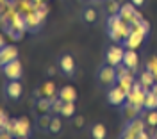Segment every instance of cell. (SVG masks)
Wrapping results in <instances>:
<instances>
[{"label": "cell", "mask_w": 157, "mask_h": 139, "mask_svg": "<svg viewBox=\"0 0 157 139\" xmlns=\"http://www.w3.org/2000/svg\"><path fill=\"white\" fill-rule=\"evenodd\" d=\"M121 66H125L127 70L130 71H136L139 68V55H137V52L134 48H127L125 47V54H123V64Z\"/></svg>", "instance_id": "10"}, {"label": "cell", "mask_w": 157, "mask_h": 139, "mask_svg": "<svg viewBox=\"0 0 157 139\" xmlns=\"http://www.w3.org/2000/svg\"><path fill=\"white\" fill-rule=\"evenodd\" d=\"M137 82L143 86V88H147V89H150L154 84H155V79H154V73L152 71H148V70H141L139 71V79H137Z\"/></svg>", "instance_id": "17"}, {"label": "cell", "mask_w": 157, "mask_h": 139, "mask_svg": "<svg viewBox=\"0 0 157 139\" xmlns=\"http://www.w3.org/2000/svg\"><path fill=\"white\" fill-rule=\"evenodd\" d=\"M130 29H132V25H130L128 21L123 20L118 13L107 16V21H105V34H107V38L111 41L123 45V41L127 39Z\"/></svg>", "instance_id": "1"}, {"label": "cell", "mask_w": 157, "mask_h": 139, "mask_svg": "<svg viewBox=\"0 0 157 139\" xmlns=\"http://www.w3.org/2000/svg\"><path fill=\"white\" fill-rule=\"evenodd\" d=\"M80 18H82L84 23L93 25V23L98 20V13H97V9H95L93 6H89V4H88V6H84L82 11H80Z\"/></svg>", "instance_id": "14"}, {"label": "cell", "mask_w": 157, "mask_h": 139, "mask_svg": "<svg viewBox=\"0 0 157 139\" xmlns=\"http://www.w3.org/2000/svg\"><path fill=\"white\" fill-rule=\"evenodd\" d=\"M39 93H41V96H48V98H56V96H57V91H56V86H54L52 82H45Z\"/></svg>", "instance_id": "21"}, {"label": "cell", "mask_w": 157, "mask_h": 139, "mask_svg": "<svg viewBox=\"0 0 157 139\" xmlns=\"http://www.w3.org/2000/svg\"><path fill=\"white\" fill-rule=\"evenodd\" d=\"M88 136L91 139H105L107 137V129H105L104 123L95 121V123L88 125Z\"/></svg>", "instance_id": "13"}, {"label": "cell", "mask_w": 157, "mask_h": 139, "mask_svg": "<svg viewBox=\"0 0 157 139\" xmlns=\"http://www.w3.org/2000/svg\"><path fill=\"white\" fill-rule=\"evenodd\" d=\"M56 68L57 71L64 77V79H75L77 75V59L70 54V52H63L57 55V61H56Z\"/></svg>", "instance_id": "3"}, {"label": "cell", "mask_w": 157, "mask_h": 139, "mask_svg": "<svg viewBox=\"0 0 157 139\" xmlns=\"http://www.w3.org/2000/svg\"><path fill=\"white\" fill-rule=\"evenodd\" d=\"M143 111H157V95L152 89H147L143 100Z\"/></svg>", "instance_id": "16"}, {"label": "cell", "mask_w": 157, "mask_h": 139, "mask_svg": "<svg viewBox=\"0 0 157 139\" xmlns=\"http://www.w3.org/2000/svg\"><path fill=\"white\" fill-rule=\"evenodd\" d=\"M127 96H128V91L125 88H121L120 84H114L113 88L105 89V102L113 107H121L125 105L127 102Z\"/></svg>", "instance_id": "7"}, {"label": "cell", "mask_w": 157, "mask_h": 139, "mask_svg": "<svg viewBox=\"0 0 157 139\" xmlns=\"http://www.w3.org/2000/svg\"><path fill=\"white\" fill-rule=\"evenodd\" d=\"M11 134L14 136V137H27L29 139L32 136V130H30V125L29 121L25 118H18V119H13L11 121Z\"/></svg>", "instance_id": "9"}, {"label": "cell", "mask_w": 157, "mask_h": 139, "mask_svg": "<svg viewBox=\"0 0 157 139\" xmlns=\"http://www.w3.org/2000/svg\"><path fill=\"white\" fill-rule=\"evenodd\" d=\"M2 96H4L6 102L18 103L21 100V96H23V84H21V80L6 79V82L2 84Z\"/></svg>", "instance_id": "5"}, {"label": "cell", "mask_w": 157, "mask_h": 139, "mask_svg": "<svg viewBox=\"0 0 157 139\" xmlns=\"http://www.w3.org/2000/svg\"><path fill=\"white\" fill-rule=\"evenodd\" d=\"M89 2H93V4H104L105 0H89Z\"/></svg>", "instance_id": "24"}, {"label": "cell", "mask_w": 157, "mask_h": 139, "mask_svg": "<svg viewBox=\"0 0 157 139\" xmlns=\"http://www.w3.org/2000/svg\"><path fill=\"white\" fill-rule=\"evenodd\" d=\"M139 114L147 127H154V129L157 127V111H141Z\"/></svg>", "instance_id": "20"}, {"label": "cell", "mask_w": 157, "mask_h": 139, "mask_svg": "<svg viewBox=\"0 0 157 139\" xmlns=\"http://www.w3.org/2000/svg\"><path fill=\"white\" fill-rule=\"evenodd\" d=\"M59 114L63 118L71 119L75 114H77V107H75V102H63L61 103V109H59Z\"/></svg>", "instance_id": "18"}, {"label": "cell", "mask_w": 157, "mask_h": 139, "mask_svg": "<svg viewBox=\"0 0 157 139\" xmlns=\"http://www.w3.org/2000/svg\"><path fill=\"white\" fill-rule=\"evenodd\" d=\"M145 129H147L145 121L141 118V114H137V116L130 118L123 125V130H121L120 137H143L145 136Z\"/></svg>", "instance_id": "6"}, {"label": "cell", "mask_w": 157, "mask_h": 139, "mask_svg": "<svg viewBox=\"0 0 157 139\" xmlns=\"http://www.w3.org/2000/svg\"><path fill=\"white\" fill-rule=\"evenodd\" d=\"M50 119H52V112L38 114L36 119H34V129L38 130L39 134H48L50 132Z\"/></svg>", "instance_id": "11"}, {"label": "cell", "mask_w": 157, "mask_h": 139, "mask_svg": "<svg viewBox=\"0 0 157 139\" xmlns=\"http://www.w3.org/2000/svg\"><path fill=\"white\" fill-rule=\"evenodd\" d=\"M6 45H7V43H6V39H4V36L0 34V48H2V47H6Z\"/></svg>", "instance_id": "23"}, {"label": "cell", "mask_w": 157, "mask_h": 139, "mask_svg": "<svg viewBox=\"0 0 157 139\" xmlns=\"http://www.w3.org/2000/svg\"><path fill=\"white\" fill-rule=\"evenodd\" d=\"M150 89H152V91H154V93H155V95H157V82H155V84H154V86H152V88H150Z\"/></svg>", "instance_id": "25"}, {"label": "cell", "mask_w": 157, "mask_h": 139, "mask_svg": "<svg viewBox=\"0 0 157 139\" xmlns=\"http://www.w3.org/2000/svg\"><path fill=\"white\" fill-rule=\"evenodd\" d=\"M0 73L9 80H21V77H23V66H21L20 57L13 59L11 62L4 64V66H0Z\"/></svg>", "instance_id": "8"}, {"label": "cell", "mask_w": 157, "mask_h": 139, "mask_svg": "<svg viewBox=\"0 0 157 139\" xmlns=\"http://www.w3.org/2000/svg\"><path fill=\"white\" fill-rule=\"evenodd\" d=\"M134 7H137V9H143L145 6H147V0H128Z\"/></svg>", "instance_id": "22"}, {"label": "cell", "mask_w": 157, "mask_h": 139, "mask_svg": "<svg viewBox=\"0 0 157 139\" xmlns=\"http://www.w3.org/2000/svg\"><path fill=\"white\" fill-rule=\"evenodd\" d=\"M123 54H125V47L121 43L111 41L107 47L104 48V57H102V61L111 64V66H114V68H120L123 64Z\"/></svg>", "instance_id": "4"}, {"label": "cell", "mask_w": 157, "mask_h": 139, "mask_svg": "<svg viewBox=\"0 0 157 139\" xmlns=\"http://www.w3.org/2000/svg\"><path fill=\"white\" fill-rule=\"evenodd\" d=\"M16 57H20V54H18V48L14 45H6V47L0 48V66L11 62V61L16 59Z\"/></svg>", "instance_id": "12"}, {"label": "cell", "mask_w": 157, "mask_h": 139, "mask_svg": "<svg viewBox=\"0 0 157 139\" xmlns=\"http://www.w3.org/2000/svg\"><path fill=\"white\" fill-rule=\"evenodd\" d=\"M95 82H97L98 88L104 91L113 88L114 84H118V68L102 61V64L97 68V73H95Z\"/></svg>", "instance_id": "2"}, {"label": "cell", "mask_w": 157, "mask_h": 139, "mask_svg": "<svg viewBox=\"0 0 157 139\" xmlns=\"http://www.w3.org/2000/svg\"><path fill=\"white\" fill-rule=\"evenodd\" d=\"M77 89L73 86H63L57 91V98H61L63 102H77Z\"/></svg>", "instance_id": "15"}, {"label": "cell", "mask_w": 157, "mask_h": 139, "mask_svg": "<svg viewBox=\"0 0 157 139\" xmlns=\"http://www.w3.org/2000/svg\"><path fill=\"white\" fill-rule=\"evenodd\" d=\"M63 132V116L61 114H52L50 119V136H59Z\"/></svg>", "instance_id": "19"}]
</instances>
